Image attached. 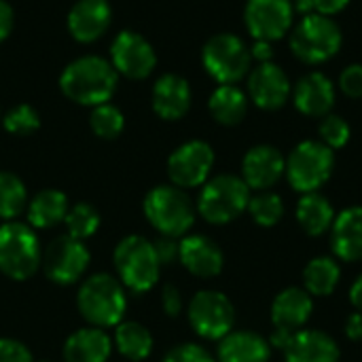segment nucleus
<instances>
[{
  "mask_svg": "<svg viewBox=\"0 0 362 362\" xmlns=\"http://www.w3.org/2000/svg\"><path fill=\"white\" fill-rule=\"evenodd\" d=\"M64 95L83 106L106 104L117 89V70L98 55H85L68 64L59 76Z\"/></svg>",
  "mask_w": 362,
  "mask_h": 362,
  "instance_id": "nucleus-1",
  "label": "nucleus"
},
{
  "mask_svg": "<svg viewBox=\"0 0 362 362\" xmlns=\"http://www.w3.org/2000/svg\"><path fill=\"white\" fill-rule=\"evenodd\" d=\"M76 305L81 316L98 327H117L127 310V297L123 291V284L108 276V274H95L87 278L76 295Z\"/></svg>",
  "mask_w": 362,
  "mask_h": 362,
  "instance_id": "nucleus-2",
  "label": "nucleus"
},
{
  "mask_svg": "<svg viewBox=\"0 0 362 362\" xmlns=\"http://www.w3.org/2000/svg\"><path fill=\"white\" fill-rule=\"evenodd\" d=\"M341 30L333 21V17L312 13L299 19V23L291 30V51L293 55L308 64H325L337 55L341 49Z\"/></svg>",
  "mask_w": 362,
  "mask_h": 362,
  "instance_id": "nucleus-3",
  "label": "nucleus"
},
{
  "mask_svg": "<svg viewBox=\"0 0 362 362\" xmlns=\"http://www.w3.org/2000/svg\"><path fill=\"white\" fill-rule=\"evenodd\" d=\"M112 261L121 284L134 293H146L159 280L161 263L155 244L142 235L123 238L115 248Z\"/></svg>",
  "mask_w": 362,
  "mask_h": 362,
  "instance_id": "nucleus-4",
  "label": "nucleus"
},
{
  "mask_svg": "<svg viewBox=\"0 0 362 362\" xmlns=\"http://www.w3.org/2000/svg\"><path fill=\"white\" fill-rule=\"evenodd\" d=\"M144 214L148 223L168 238L185 235L195 221V208L180 187L161 185L144 197Z\"/></svg>",
  "mask_w": 362,
  "mask_h": 362,
  "instance_id": "nucleus-5",
  "label": "nucleus"
},
{
  "mask_svg": "<svg viewBox=\"0 0 362 362\" xmlns=\"http://www.w3.org/2000/svg\"><path fill=\"white\" fill-rule=\"evenodd\" d=\"M250 189L233 174H221L204 182L197 199L199 214L212 225H225L235 221L244 210H248Z\"/></svg>",
  "mask_w": 362,
  "mask_h": 362,
  "instance_id": "nucleus-6",
  "label": "nucleus"
},
{
  "mask_svg": "<svg viewBox=\"0 0 362 362\" xmlns=\"http://www.w3.org/2000/svg\"><path fill=\"white\" fill-rule=\"evenodd\" d=\"M42 259L38 238L32 227L6 223L0 227V272L11 280H28L34 276Z\"/></svg>",
  "mask_w": 362,
  "mask_h": 362,
  "instance_id": "nucleus-7",
  "label": "nucleus"
},
{
  "mask_svg": "<svg viewBox=\"0 0 362 362\" xmlns=\"http://www.w3.org/2000/svg\"><path fill=\"white\" fill-rule=\"evenodd\" d=\"M206 72L221 85H235L250 72L252 55L246 42L229 32L212 36L202 51Z\"/></svg>",
  "mask_w": 362,
  "mask_h": 362,
  "instance_id": "nucleus-8",
  "label": "nucleus"
},
{
  "mask_svg": "<svg viewBox=\"0 0 362 362\" xmlns=\"http://www.w3.org/2000/svg\"><path fill=\"white\" fill-rule=\"evenodd\" d=\"M335 155L322 142L305 140L293 148L286 159V178L299 193H316L333 174Z\"/></svg>",
  "mask_w": 362,
  "mask_h": 362,
  "instance_id": "nucleus-9",
  "label": "nucleus"
},
{
  "mask_svg": "<svg viewBox=\"0 0 362 362\" xmlns=\"http://www.w3.org/2000/svg\"><path fill=\"white\" fill-rule=\"evenodd\" d=\"M189 322L199 337L223 339L233 329L235 312L223 293L202 291L189 303Z\"/></svg>",
  "mask_w": 362,
  "mask_h": 362,
  "instance_id": "nucleus-10",
  "label": "nucleus"
},
{
  "mask_svg": "<svg viewBox=\"0 0 362 362\" xmlns=\"http://www.w3.org/2000/svg\"><path fill=\"white\" fill-rule=\"evenodd\" d=\"M89 250L83 244V240H76L72 235H59L55 238L47 250L42 252L40 265L45 267V274L55 284H74L89 267Z\"/></svg>",
  "mask_w": 362,
  "mask_h": 362,
  "instance_id": "nucleus-11",
  "label": "nucleus"
},
{
  "mask_svg": "<svg viewBox=\"0 0 362 362\" xmlns=\"http://www.w3.org/2000/svg\"><path fill=\"white\" fill-rule=\"evenodd\" d=\"M295 8L293 0H248L244 8V23L255 40H280L293 30Z\"/></svg>",
  "mask_w": 362,
  "mask_h": 362,
  "instance_id": "nucleus-12",
  "label": "nucleus"
},
{
  "mask_svg": "<svg viewBox=\"0 0 362 362\" xmlns=\"http://www.w3.org/2000/svg\"><path fill=\"white\" fill-rule=\"evenodd\" d=\"M214 165V151L204 140H191L178 146L168 159V174L174 187L193 189L208 180Z\"/></svg>",
  "mask_w": 362,
  "mask_h": 362,
  "instance_id": "nucleus-13",
  "label": "nucleus"
},
{
  "mask_svg": "<svg viewBox=\"0 0 362 362\" xmlns=\"http://www.w3.org/2000/svg\"><path fill=\"white\" fill-rule=\"evenodd\" d=\"M110 64L117 72L125 74L127 78H146L155 70L157 55L144 36L125 30L112 40Z\"/></svg>",
  "mask_w": 362,
  "mask_h": 362,
  "instance_id": "nucleus-14",
  "label": "nucleus"
},
{
  "mask_svg": "<svg viewBox=\"0 0 362 362\" xmlns=\"http://www.w3.org/2000/svg\"><path fill=\"white\" fill-rule=\"evenodd\" d=\"M293 95L286 72L274 62L259 64L248 72V98L263 110H278Z\"/></svg>",
  "mask_w": 362,
  "mask_h": 362,
  "instance_id": "nucleus-15",
  "label": "nucleus"
},
{
  "mask_svg": "<svg viewBox=\"0 0 362 362\" xmlns=\"http://www.w3.org/2000/svg\"><path fill=\"white\" fill-rule=\"evenodd\" d=\"M286 159L276 146L259 144L252 146L242 161V180L248 185V189L267 191L272 189L284 174Z\"/></svg>",
  "mask_w": 362,
  "mask_h": 362,
  "instance_id": "nucleus-16",
  "label": "nucleus"
},
{
  "mask_svg": "<svg viewBox=\"0 0 362 362\" xmlns=\"http://www.w3.org/2000/svg\"><path fill=\"white\" fill-rule=\"evenodd\" d=\"M293 102L305 117H327L335 104V85L327 74L310 72L293 89Z\"/></svg>",
  "mask_w": 362,
  "mask_h": 362,
  "instance_id": "nucleus-17",
  "label": "nucleus"
},
{
  "mask_svg": "<svg viewBox=\"0 0 362 362\" xmlns=\"http://www.w3.org/2000/svg\"><path fill=\"white\" fill-rule=\"evenodd\" d=\"M110 19L108 0H78L68 15V30L78 42H93L108 30Z\"/></svg>",
  "mask_w": 362,
  "mask_h": 362,
  "instance_id": "nucleus-18",
  "label": "nucleus"
},
{
  "mask_svg": "<svg viewBox=\"0 0 362 362\" xmlns=\"http://www.w3.org/2000/svg\"><path fill=\"white\" fill-rule=\"evenodd\" d=\"M178 261L197 278H214L223 272V252L206 235H189L180 242Z\"/></svg>",
  "mask_w": 362,
  "mask_h": 362,
  "instance_id": "nucleus-19",
  "label": "nucleus"
},
{
  "mask_svg": "<svg viewBox=\"0 0 362 362\" xmlns=\"http://www.w3.org/2000/svg\"><path fill=\"white\" fill-rule=\"evenodd\" d=\"M312 310H314L312 295L303 288L291 286L274 299V305H272L274 329L297 333L310 320Z\"/></svg>",
  "mask_w": 362,
  "mask_h": 362,
  "instance_id": "nucleus-20",
  "label": "nucleus"
},
{
  "mask_svg": "<svg viewBox=\"0 0 362 362\" xmlns=\"http://www.w3.org/2000/svg\"><path fill=\"white\" fill-rule=\"evenodd\" d=\"M333 252L348 263L362 261V206L339 212L331 227Z\"/></svg>",
  "mask_w": 362,
  "mask_h": 362,
  "instance_id": "nucleus-21",
  "label": "nucleus"
},
{
  "mask_svg": "<svg viewBox=\"0 0 362 362\" xmlns=\"http://www.w3.org/2000/svg\"><path fill=\"white\" fill-rule=\"evenodd\" d=\"M286 362H339V348L322 331H297L284 348Z\"/></svg>",
  "mask_w": 362,
  "mask_h": 362,
  "instance_id": "nucleus-22",
  "label": "nucleus"
},
{
  "mask_svg": "<svg viewBox=\"0 0 362 362\" xmlns=\"http://www.w3.org/2000/svg\"><path fill=\"white\" fill-rule=\"evenodd\" d=\"M191 106V87L178 74L161 76L153 87V110L165 121H178Z\"/></svg>",
  "mask_w": 362,
  "mask_h": 362,
  "instance_id": "nucleus-23",
  "label": "nucleus"
},
{
  "mask_svg": "<svg viewBox=\"0 0 362 362\" xmlns=\"http://www.w3.org/2000/svg\"><path fill=\"white\" fill-rule=\"evenodd\" d=\"M110 352H112V341L98 327L81 329L72 333L64 344L66 362H106Z\"/></svg>",
  "mask_w": 362,
  "mask_h": 362,
  "instance_id": "nucleus-24",
  "label": "nucleus"
},
{
  "mask_svg": "<svg viewBox=\"0 0 362 362\" xmlns=\"http://www.w3.org/2000/svg\"><path fill=\"white\" fill-rule=\"evenodd\" d=\"M269 356L272 346L250 331H231L218 346V362H269Z\"/></svg>",
  "mask_w": 362,
  "mask_h": 362,
  "instance_id": "nucleus-25",
  "label": "nucleus"
},
{
  "mask_svg": "<svg viewBox=\"0 0 362 362\" xmlns=\"http://www.w3.org/2000/svg\"><path fill=\"white\" fill-rule=\"evenodd\" d=\"M297 221L308 235H322L333 227L335 210L320 193H303L297 204Z\"/></svg>",
  "mask_w": 362,
  "mask_h": 362,
  "instance_id": "nucleus-26",
  "label": "nucleus"
},
{
  "mask_svg": "<svg viewBox=\"0 0 362 362\" xmlns=\"http://www.w3.org/2000/svg\"><path fill=\"white\" fill-rule=\"evenodd\" d=\"M208 108L221 125H238L248 112V98L238 85H218L210 95Z\"/></svg>",
  "mask_w": 362,
  "mask_h": 362,
  "instance_id": "nucleus-27",
  "label": "nucleus"
},
{
  "mask_svg": "<svg viewBox=\"0 0 362 362\" xmlns=\"http://www.w3.org/2000/svg\"><path fill=\"white\" fill-rule=\"evenodd\" d=\"M68 214V197L57 189L40 191L28 204V221L34 229H49L62 223Z\"/></svg>",
  "mask_w": 362,
  "mask_h": 362,
  "instance_id": "nucleus-28",
  "label": "nucleus"
},
{
  "mask_svg": "<svg viewBox=\"0 0 362 362\" xmlns=\"http://www.w3.org/2000/svg\"><path fill=\"white\" fill-rule=\"evenodd\" d=\"M115 344L127 361H146L153 352V335L140 322H119L115 329Z\"/></svg>",
  "mask_w": 362,
  "mask_h": 362,
  "instance_id": "nucleus-29",
  "label": "nucleus"
},
{
  "mask_svg": "<svg viewBox=\"0 0 362 362\" xmlns=\"http://www.w3.org/2000/svg\"><path fill=\"white\" fill-rule=\"evenodd\" d=\"M341 278L339 265L331 257H318L312 259L303 269V284L305 291L314 297H327L331 295Z\"/></svg>",
  "mask_w": 362,
  "mask_h": 362,
  "instance_id": "nucleus-30",
  "label": "nucleus"
},
{
  "mask_svg": "<svg viewBox=\"0 0 362 362\" xmlns=\"http://www.w3.org/2000/svg\"><path fill=\"white\" fill-rule=\"evenodd\" d=\"M28 204L25 185L11 172H0V218H17Z\"/></svg>",
  "mask_w": 362,
  "mask_h": 362,
  "instance_id": "nucleus-31",
  "label": "nucleus"
},
{
  "mask_svg": "<svg viewBox=\"0 0 362 362\" xmlns=\"http://www.w3.org/2000/svg\"><path fill=\"white\" fill-rule=\"evenodd\" d=\"M89 123H91V129H93L95 136H100L104 140H112L123 132L125 119H123V112L117 106L106 102V104L93 106Z\"/></svg>",
  "mask_w": 362,
  "mask_h": 362,
  "instance_id": "nucleus-32",
  "label": "nucleus"
},
{
  "mask_svg": "<svg viewBox=\"0 0 362 362\" xmlns=\"http://www.w3.org/2000/svg\"><path fill=\"white\" fill-rule=\"evenodd\" d=\"M248 212H250V216L255 218L257 225L274 227L282 218V214H284V204H282L280 195H276L272 191H263V193L250 197Z\"/></svg>",
  "mask_w": 362,
  "mask_h": 362,
  "instance_id": "nucleus-33",
  "label": "nucleus"
},
{
  "mask_svg": "<svg viewBox=\"0 0 362 362\" xmlns=\"http://www.w3.org/2000/svg\"><path fill=\"white\" fill-rule=\"evenodd\" d=\"M64 223L68 227V235H72L76 240H87V238H91L98 231L100 214L89 204H76L74 208L68 210Z\"/></svg>",
  "mask_w": 362,
  "mask_h": 362,
  "instance_id": "nucleus-34",
  "label": "nucleus"
},
{
  "mask_svg": "<svg viewBox=\"0 0 362 362\" xmlns=\"http://www.w3.org/2000/svg\"><path fill=\"white\" fill-rule=\"evenodd\" d=\"M4 129L15 136H30L40 127L38 112L30 104H19L4 115Z\"/></svg>",
  "mask_w": 362,
  "mask_h": 362,
  "instance_id": "nucleus-35",
  "label": "nucleus"
},
{
  "mask_svg": "<svg viewBox=\"0 0 362 362\" xmlns=\"http://www.w3.org/2000/svg\"><path fill=\"white\" fill-rule=\"evenodd\" d=\"M320 140L329 148H341L350 140V125L339 115H327L320 123Z\"/></svg>",
  "mask_w": 362,
  "mask_h": 362,
  "instance_id": "nucleus-36",
  "label": "nucleus"
},
{
  "mask_svg": "<svg viewBox=\"0 0 362 362\" xmlns=\"http://www.w3.org/2000/svg\"><path fill=\"white\" fill-rule=\"evenodd\" d=\"M163 362H214V358L202 346L182 344V346H176L174 350H170Z\"/></svg>",
  "mask_w": 362,
  "mask_h": 362,
  "instance_id": "nucleus-37",
  "label": "nucleus"
},
{
  "mask_svg": "<svg viewBox=\"0 0 362 362\" xmlns=\"http://www.w3.org/2000/svg\"><path fill=\"white\" fill-rule=\"evenodd\" d=\"M339 89L348 98H362V64H352L346 70H341Z\"/></svg>",
  "mask_w": 362,
  "mask_h": 362,
  "instance_id": "nucleus-38",
  "label": "nucleus"
},
{
  "mask_svg": "<svg viewBox=\"0 0 362 362\" xmlns=\"http://www.w3.org/2000/svg\"><path fill=\"white\" fill-rule=\"evenodd\" d=\"M0 362H32V354L21 341L2 337L0 339Z\"/></svg>",
  "mask_w": 362,
  "mask_h": 362,
  "instance_id": "nucleus-39",
  "label": "nucleus"
},
{
  "mask_svg": "<svg viewBox=\"0 0 362 362\" xmlns=\"http://www.w3.org/2000/svg\"><path fill=\"white\" fill-rule=\"evenodd\" d=\"M178 248H180V242H176L174 238H168V235H161L155 242V250H157V257H159L161 265L174 263L178 259Z\"/></svg>",
  "mask_w": 362,
  "mask_h": 362,
  "instance_id": "nucleus-40",
  "label": "nucleus"
},
{
  "mask_svg": "<svg viewBox=\"0 0 362 362\" xmlns=\"http://www.w3.org/2000/svg\"><path fill=\"white\" fill-rule=\"evenodd\" d=\"M161 303H163V312L172 318H176L180 312H182V297H180V291L172 284H168L163 288V297H161Z\"/></svg>",
  "mask_w": 362,
  "mask_h": 362,
  "instance_id": "nucleus-41",
  "label": "nucleus"
},
{
  "mask_svg": "<svg viewBox=\"0 0 362 362\" xmlns=\"http://www.w3.org/2000/svg\"><path fill=\"white\" fill-rule=\"evenodd\" d=\"M348 4H350V0H314V11L320 15L333 17V15L341 13Z\"/></svg>",
  "mask_w": 362,
  "mask_h": 362,
  "instance_id": "nucleus-42",
  "label": "nucleus"
},
{
  "mask_svg": "<svg viewBox=\"0 0 362 362\" xmlns=\"http://www.w3.org/2000/svg\"><path fill=\"white\" fill-rule=\"evenodd\" d=\"M250 55H252V59H257L259 64H267V62H272V57H274V47H272V42H267V40H255V45L250 47Z\"/></svg>",
  "mask_w": 362,
  "mask_h": 362,
  "instance_id": "nucleus-43",
  "label": "nucleus"
},
{
  "mask_svg": "<svg viewBox=\"0 0 362 362\" xmlns=\"http://www.w3.org/2000/svg\"><path fill=\"white\" fill-rule=\"evenodd\" d=\"M11 28H13V8L4 0H0V42L8 36Z\"/></svg>",
  "mask_w": 362,
  "mask_h": 362,
  "instance_id": "nucleus-44",
  "label": "nucleus"
},
{
  "mask_svg": "<svg viewBox=\"0 0 362 362\" xmlns=\"http://www.w3.org/2000/svg\"><path fill=\"white\" fill-rule=\"evenodd\" d=\"M346 335L352 339V341H361L362 339V314L356 312L348 318L346 322Z\"/></svg>",
  "mask_w": 362,
  "mask_h": 362,
  "instance_id": "nucleus-45",
  "label": "nucleus"
},
{
  "mask_svg": "<svg viewBox=\"0 0 362 362\" xmlns=\"http://www.w3.org/2000/svg\"><path fill=\"white\" fill-rule=\"evenodd\" d=\"M350 301H352V305L362 314V274L356 278V282L350 288Z\"/></svg>",
  "mask_w": 362,
  "mask_h": 362,
  "instance_id": "nucleus-46",
  "label": "nucleus"
},
{
  "mask_svg": "<svg viewBox=\"0 0 362 362\" xmlns=\"http://www.w3.org/2000/svg\"><path fill=\"white\" fill-rule=\"evenodd\" d=\"M293 8H295V13H299L301 17L316 13V11H314V0H293Z\"/></svg>",
  "mask_w": 362,
  "mask_h": 362,
  "instance_id": "nucleus-47",
  "label": "nucleus"
}]
</instances>
